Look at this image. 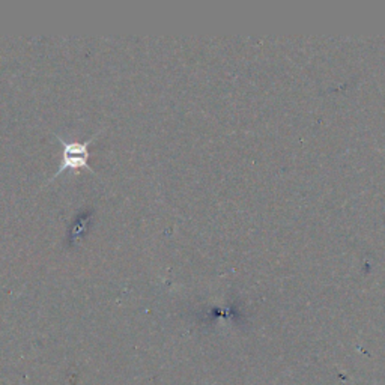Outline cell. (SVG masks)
Wrapping results in <instances>:
<instances>
[{"label":"cell","mask_w":385,"mask_h":385,"mask_svg":"<svg viewBox=\"0 0 385 385\" xmlns=\"http://www.w3.org/2000/svg\"><path fill=\"white\" fill-rule=\"evenodd\" d=\"M100 136L98 133H95L92 137H89L86 142H69V140H65L64 137H60L59 134H56V137L59 138V142L62 143L64 152H62V161H60V165L57 172H55L53 177H51L47 182H51L55 178H57L59 174H62L64 172H77L80 169H86L89 172H93L89 165V159H91V152H89V146L93 142V140Z\"/></svg>","instance_id":"1"},{"label":"cell","mask_w":385,"mask_h":385,"mask_svg":"<svg viewBox=\"0 0 385 385\" xmlns=\"http://www.w3.org/2000/svg\"><path fill=\"white\" fill-rule=\"evenodd\" d=\"M86 226H87V222H86V220H84V222H83V220L77 222V224L73 227V236H71V240H75L77 236L80 235V232H82V231H84L83 227H86Z\"/></svg>","instance_id":"2"}]
</instances>
